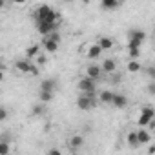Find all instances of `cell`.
Returning <instances> with one entry per match:
<instances>
[{
  "label": "cell",
  "mask_w": 155,
  "mask_h": 155,
  "mask_svg": "<svg viewBox=\"0 0 155 155\" xmlns=\"http://www.w3.org/2000/svg\"><path fill=\"white\" fill-rule=\"evenodd\" d=\"M31 60H28V58H22V60H17L15 62V69L17 71H20V73H29L31 71Z\"/></svg>",
  "instance_id": "cell-7"
},
{
  "label": "cell",
  "mask_w": 155,
  "mask_h": 155,
  "mask_svg": "<svg viewBox=\"0 0 155 155\" xmlns=\"http://www.w3.org/2000/svg\"><path fill=\"white\" fill-rule=\"evenodd\" d=\"M101 8L106 9V11H113V9H117V8H120V2H117V0H102Z\"/></svg>",
  "instance_id": "cell-13"
},
{
  "label": "cell",
  "mask_w": 155,
  "mask_h": 155,
  "mask_svg": "<svg viewBox=\"0 0 155 155\" xmlns=\"http://www.w3.org/2000/svg\"><path fill=\"white\" fill-rule=\"evenodd\" d=\"M6 119H8V110L0 108V120H6Z\"/></svg>",
  "instance_id": "cell-29"
},
{
  "label": "cell",
  "mask_w": 155,
  "mask_h": 155,
  "mask_svg": "<svg viewBox=\"0 0 155 155\" xmlns=\"http://www.w3.org/2000/svg\"><path fill=\"white\" fill-rule=\"evenodd\" d=\"M40 55V46L38 44H33L31 48H28V51H26V57H28V60H31V58H37Z\"/></svg>",
  "instance_id": "cell-15"
},
{
  "label": "cell",
  "mask_w": 155,
  "mask_h": 155,
  "mask_svg": "<svg viewBox=\"0 0 155 155\" xmlns=\"http://www.w3.org/2000/svg\"><path fill=\"white\" fill-rule=\"evenodd\" d=\"M148 153H150V155H153V153H155V146H150V150H148Z\"/></svg>",
  "instance_id": "cell-32"
},
{
  "label": "cell",
  "mask_w": 155,
  "mask_h": 155,
  "mask_svg": "<svg viewBox=\"0 0 155 155\" xmlns=\"http://www.w3.org/2000/svg\"><path fill=\"white\" fill-rule=\"evenodd\" d=\"M58 88V82H57V79H46V81H42V84H40V91H49V93H55V90Z\"/></svg>",
  "instance_id": "cell-6"
},
{
  "label": "cell",
  "mask_w": 155,
  "mask_h": 155,
  "mask_svg": "<svg viewBox=\"0 0 155 155\" xmlns=\"http://www.w3.org/2000/svg\"><path fill=\"white\" fill-rule=\"evenodd\" d=\"M42 113H44V104L40 102V104H37V106L33 108V115H35V117H38V115H42Z\"/></svg>",
  "instance_id": "cell-23"
},
{
  "label": "cell",
  "mask_w": 155,
  "mask_h": 155,
  "mask_svg": "<svg viewBox=\"0 0 155 155\" xmlns=\"http://www.w3.org/2000/svg\"><path fill=\"white\" fill-rule=\"evenodd\" d=\"M128 71H130V73H137V71H140V64H139L137 60H130V62H128Z\"/></svg>",
  "instance_id": "cell-20"
},
{
  "label": "cell",
  "mask_w": 155,
  "mask_h": 155,
  "mask_svg": "<svg viewBox=\"0 0 155 155\" xmlns=\"http://www.w3.org/2000/svg\"><path fill=\"white\" fill-rule=\"evenodd\" d=\"M146 91H148L150 95H155V81H153V82H150V84L146 86Z\"/></svg>",
  "instance_id": "cell-27"
},
{
  "label": "cell",
  "mask_w": 155,
  "mask_h": 155,
  "mask_svg": "<svg viewBox=\"0 0 155 155\" xmlns=\"http://www.w3.org/2000/svg\"><path fill=\"white\" fill-rule=\"evenodd\" d=\"M42 44H44V51H46V53H57V51H58V42L49 40L48 37H44Z\"/></svg>",
  "instance_id": "cell-10"
},
{
  "label": "cell",
  "mask_w": 155,
  "mask_h": 155,
  "mask_svg": "<svg viewBox=\"0 0 155 155\" xmlns=\"http://www.w3.org/2000/svg\"><path fill=\"white\" fill-rule=\"evenodd\" d=\"M115 108H126V104H128V99L124 97V95H120V93H115V97H113V102H111Z\"/></svg>",
  "instance_id": "cell-12"
},
{
  "label": "cell",
  "mask_w": 155,
  "mask_h": 155,
  "mask_svg": "<svg viewBox=\"0 0 155 155\" xmlns=\"http://www.w3.org/2000/svg\"><path fill=\"white\" fill-rule=\"evenodd\" d=\"M137 137H139V144L142 146V144H148L150 142V133H148V128H140V130H137Z\"/></svg>",
  "instance_id": "cell-11"
},
{
  "label": "cell",
  "mask_w": 155,
  "mask_h": 155,
  "mask_svg": "<svg viewBox=\"0 0 155 155\" xmlns=\"http://www.w3.org/2000/svg\"><path fill=\"white\" fill-rule=\"evenodd\" d=\"M101 55H102V48H101L99 44H91V46L88 48V51H86V57H88V58H91V60L99 58Z\"/></svg>",
  "instance_id": "cell-8"
},
{
  "label": "cell",
  "mask_w": 155,
  "mask_h": 155,
  "mask_svg": "<svg viewBox=\"0 0 155 155\" xmlns=\"http://www.w3.org/2000/svg\"><path fill=\"white\" fill-rule=\"evenodd\" d=\"M77 106H79L81 110H84V111H88V110L95 108L97 102H95V97L93 95H81L79 99H77Z\"/></svg>",
  "instance_id": "cell-4"
},
{
  "label": "cell",
  "mask_w": 155,
  "mask_h": 155,
  "mask_svg": "<svg viewBox=\"0 0 155 155\" xmlns=\"http://www.w3.org/2000/svg\"><path fill=\"white\" fill-rule=\"evenodd\" d=\"M33 18L37 22H49V24H55V26H58V22H60V15L55 9H51L49 6H46V4L38 6L33 11Z\"/></svg>",
  "instance_id": "cell-1"
},
{
  "label": "cell",
  "mask_w": 155,
  "mask_h": 155,
  "mask_svg": "<svg viewBox=\"0 0 155 155\" xmlns=\"http://www.w3.org/2000/svg\"><path fill=\"white\" fill-rule=\"evenodd\" d=\"M46 62H48V58H46V55H42V53H40V55L37 57V64H38V66H42V64H46Z\"/></svg>",
  "instance_id": "cell-28"
},
{
  "label": "cell",
  "mask_w": 155,
  "mask_h": 155,
  "mask_svg": "<svg viewBox=\"0 0 155 155\" xmlns=\"http://www.w3.org/2000/svg\"><path fill=\"white\" fill-rule=\"evenodd\" d=\"M82 144H84V137H81V135H73L71 140H69V146L71 148H81Z\"/></svg>",
  "instance_id": "cell-19"
},
{
  "label": "cell",
  "mask_w": 155,
  "mask_h": 155,
  "mask_svg": "<svg viewBox=\"0 0 155 155\" xmlns=\"http://www.w3.org/2000/svg\"><path fill=\"white\" fill-rule=\"evenodd\" d=\"M86 77H90L91 81H99L101 77H102V68L97 66V64H91L86 68Z\"/></svg>",
  "instance_id": "cell-5"
},
{
  "label": "cell",
  "mask_w": 155,
  "mask_h": 155,
  "mask_svg": "<svg viewBox=\"0 0 155 155\" xmlns=\"http://www.w3.org/2000/svg\"><path fill=\"white\" fill-rule=\"evenodd\" d=\"M126 140H128V144H130L131 148H139V146H140V144H139L137 131H130V133H128V137H126Z\"/></svg>",
  "instance_id": "cell-17"
},
{
  "label": "cell",
  "mask_w": 155,
  "mask_h": 155,
  "mask_svg": "<svg viewBox=\"0 0 155 155\" xmlns=\"http://www.w3.org/2000/svg\"><path fill=\"white\" fill-rule=\"evenodd\" d=\"M38 97H40V102H42V104H46V102H49V101L53 99V93H49V91H40V95H38Z\"/></svg>",
  "instance_id": "cell-21"
},
{
  "label": "cell",
  "mask_w": 155,
  "mask_h": 155,
  "mask_svg": "<svg viewBox=\"0 0 155 155\" xmlns=\"http://www.w3.org/2000/svg\"><path fill=\"white\" fill-rule=\"evenodd\" d=\"M48 155H62V151H60L58 148H51V150L48 151Z\"/></svg>",
  "instance_id": "cell-30"
},
{
  "label": "cell",
  "mask_w": 155,
  "mask_h": 155,
  "mask_svg": "<svg viewBox=\"0 0 155 155\" xmlns=\"http://www.w3.org/2000/svg\"><path fill=\"white\" fill-rule=\"evenodd\" d=\"M77 88H79V91L82 95H95V81H91L90 77H84V79L79 81V84H77Z\"/></svg>",
  "instance_id": "cell-3"
},
{
  "label": "cell",
  "mask_w": 155,
  "mask_h": 155,
  "mask_svg": "<svg viewBox=\"0 0 155 155\" xmlns=\"http://www.w3.org/2000/svg\"><path fill=\"white\" fill-rule=\"evenodd\" d=\"M146 75L150 77L151 81H155V66H148L146 68Z\"/></svg>",
  "instance_id": "cell-25"
},
{
  "label": "cell",
  "mask_w": 155,
  "mask_h": 155,
  "mask_svg": "<svg viewBox=\"0 0 155 155\" xmlns=\"http://www.w3.org/2000/svg\"><path fill=\"white\" fill-rule=\"evenodd\" d=\"M97 44L102 48V51H104V49H111V48H113V40H111V38H108V37H101Z\"/></svg>",
  "instance_id": "cell-18"
},
{
  "label": "cell",
  "mask_w": 155,
  "mask_h": 155,
  "mask_svg": "<svg viewBox=\"0 0 155 155\" xmlns=\"http://www.w3.org/2000/svg\"><path fill=\"white\" fill-rule=\"evenodd\" d=\"M128 37H130V38H133V40H140V42H144L146 33H144V31H140V29H130Z\"/></svg>",
  "instance_id": "cell-16"
},
{
  "label": "cell",
  "mask_w": 155,
  "mask_h": 155,
  "mask_svg": "<svg viewBox=\"0 0 155 155\" xmlns=\"http://www.w3.org/2000/svg\"><path fill=\"white\" fill-rule=\"evenodd\" d=\"M101 68H102V73H108V75H110V73H115V69H117V62H115L113 58H104Z\"/></svg>",
  "instance_id": "cell-9"
},
{
  "label": "cell",
  "mask_w": 155,
  "mask_h": 155,
  "mask_svg": "<svg viewBox=\"0 0 155 155\" xmlns=\"http://www.w3.org/2000/svg\"><path fill=\"white\" fill-rule=\"evenodd\" d=\"M128 49H130V58H139L140 49H131V48H128Z\"/></svg>",
  "instance_id": "cell-26"
},
{
  "label": "cell",
  "mask_w": 155,
  "mask_h": 155,
  "mask_svg": "<svg viewBox=\"0 0 155 155\" xmlns=\"http://www.w3.org/2000/svg\"><path fill=\"white\" fill-rule=\"evenodd\" d=\"M48 38H49V40H55V42H58V44H60V40H62V37H60L58 31H53L51 35H48Z\"/></svg>",
  "instance_id": "cell-24"
},
{
  "label": "cell",
  "mask_w": 155,
  "mask_h": 155,
  "mask_svg": "<svg viewBox=\"0 0 155 155\" xmlns=\"http://www.w3.org/2000/svg\"><path fill=\"white\" fill-rule=\"evenodd\" d=\"M113 97H115V93H113V91L104 90V91H101L99 101H101V102H104V104H111V102H113Z\"/></svg>",
  "instance_id": "cell-14"
},
{
  "label": "cell",
  "mask_w": 155,
  "mask_h": 155,
  "mask_svg": "<svg viewBox=\"0 0 155 155\" xmlns=\"http://www.w3.org/2000/svg\"><path fill=\"white\" fill-rule=\"evenodd\" d=\"M9 155H11V153H9Z\"/></svg>",
  "instance_id": "cell-33"
},
{
  "label": "cell",
  "mask_w": 155,
  "mask_h": 155,
  "mask_svg": "<svg viewBox=\"0 0 155 155\" xmlns=\"http://www.w3.org/2000/svg\"><path fill=\"white\" fill-rule=\"evenodd\" d=\"M0 155H9V144H8V140L0 142Z\"/></svg>",
  "instance_id": "cell-22"
},
{
  "label": "cell",
  "mask_w": 155,
  "mask_h": 155,
  "mask_svg": "<svg viewBox=\"0 0 155 155\" xmlns=\"http://www.w3.org/2000/svg\"><path fill=\"white\" fill-rule=\"evenodd\" d=\"M29 75L37 77V75H38V66H35V64H33V66H31V71H29Z\"/></svg>",
  "instance_id": "cell-31"
},
{
  "label": "cell",
  "mask_w": 155,
  "mask_h": 155,
  "mask_svg": "<svg viewBox=\"0 0 155 155\" xmlns=\"http://www.w3.org/2000/svg\"><path fill=\"white\" fill-rule=\"evenodd\" d=\"M155 119V110L151 106H146L140 110V115H139V126L140 128H148Z\"/></svg>",
  "instance_id": "cell-2"
}]
</instances>
